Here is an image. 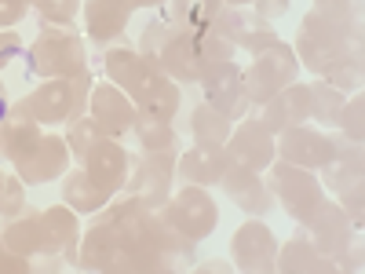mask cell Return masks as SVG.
<instances>
[{"instance_id":"obj_1","label":"cell","mask_w":365,"mask_h":274,"mask_svg":"<svg viewBox=\"0 0 365 274\" xmlns=\"http://www.w3.org/2000/svg\"><path fill=\"white\" fill-rule=\"evenodd\" d=\"M103 66H106V77L135 103V110L175 117L179 88H175V81L168 73H161L154 63H150V59H143L132 48H110L103 55Z\"/></svg>"},{"instance_id":"obj_2","label":"cell","mask_w":365,"mask_h":274,"mask_svg":"<svg viewBox=\"0 0 365 274\" xmlns=\"http://www.w3.org/2000/svg\"><path fill=\"white\" fill-rule=\"evenodd\" d=\"M66 146H70V158H77V165H81L88 176H96L110 194H117L120 187H125L128 165H132L128 154H125V150H120V143L110 139L88 113L70 121Z\"/></svg>"},{"instance_id":"obj_3","label":"cell","mask_w":365,"mask_h":274,"mask_svg":"<svg viewBox=\"0 0 365 274\" xmlns=\"http://www.w3.org/2000/svg\"><path fill=\"white\" fill-rule=\"evenodd\" d=\"M96 81H91V70H81L73 77H51L41 88H34L22 103H11L8 113H22L37 125H63V121L84 117L88 113V96Z\"/></svg>"},{"instance_id":"obj_4","label":"cell","mask_w":365,"mask_h":274,"mask_svg":"<svg viewBox=\"0 0 365 274\" xmlns=\"http://www.w3.org/2000/svg\"><path fill=\"white\" fill-rule=\"evenodd\" d=\"M22 59H26V73L44 77V81L73 77V73L88 70L84 41L70 26H44L34 37V44H29V51H22Z\"/></svg>"},{"instance_id":"obj_5","label":"cell","mask_w":365,"mask_h":274,"mask_svg":"<svg viewBox=\"0 0 365 274\" xmlns=\"http://www.w3.org/2000/svg\"><path fill=\"white\" fill-rule=\"evenodd\" d=\"M270 194H278L289 216L307 230V223L322 212L325 205V191L311 168H299V165H289V161H278L270 168Z\"/></svg>"},{"instance_id":"obj_6","label":"cell","mask_w":365,"mask_h":274,"mask_svg":"<svg viewBox=\"0 0 365 274\" xmlns=\"http://www.w3.org/2000/svg\"><path fill=\"white\" fill-rule=\"evenodd\" d=\"M81 270H139L135 267V256L128 253L125 238H120V227L110 212L88 227V234L81 238V249H77V260H73Z\"/></svg>"},{"instance_id":"obj_7","label":"cell","mask_w":365,"mask_h":274,"mask_svg":"<svg viewBox=\"0 0 365 274\" xmlns=\"http://www.w3.org/2000/svg\"><path fill=\"white\" fill-rule=\"evenodd\" d=\"M296 70H299V59L289 44H270L263 51H256L252 66L241 70V77H245V96L249 103H267L274 99L282 88H289L296 81Z\"/></svg>"},{"instance_id":"obj_8","label":"cell","mask_w":365,"mask_h":274,"mask_svg":"<svg viewBox=\"0 0 365 274\" xmlns=\"http://www.w3.org/2000/svg\"><path fill=\"white\" fill-rule=\"evenodd\" d=\"M158 216L172 227V230H179L182 238H190V241H197V238H208L212 230H216V223H220V208H216V201L208 198V191L205 187H182L175 198H168L161 208H158Z\"/></svg>"},{"instance_id":"obj_9","label":"cell","mask_w":365,"mask_h":274,"mask_svg":"<svg viewBox=\"0 0 365 274\" xmlns=\"http://www.w3.org/2000/svg\"><path fill=\"white\" fill-rule=\"evenodd\" d=\"M172 176H175V150H143L135 158L125 191L146 208H161L172 198Z\"/></svg>"},{"instance_id":"obj_10","label":"cell","mask_w":365,"mask_h":274,"mask_svg":"<svg viewBox=\"0 0 365 274\" xmlns=\"http://www.w3.org/2000/svg\"><path fill=\"white\" fill-rule=\"evenodd\" d=\"M201 91H205V103L223 110L230 121L245 117V110H249L245 77L234 66V59H227V63H208L205 73H201Z\"/></svg>"},{"instance_id":"obj_11","label":"cell","mask_w":365,"mask_h":274,"mask_svg":"<svg viewBox=\"0 0 365 274\" xmlns=\"http://www.w3.org/2000/svg\"><path fill=\"white\" fill-rule=\"evenodd\" d=\"M208 29H216L220 37H227L234 48H245V51H263L270 44H278V34L270 29V22L256 11H245V8H220V15L212 19Z\"/></svg>"},{"instance_id":"obj_12","label":"cell","mask_w":365,"mask_h":274,"mask_svg":"<svg viewBox=\"0 0 365 274\" xmlns=\"http://www.w3.org/2000/svg\"><path fill=\"white\" fill-rule=\"evenodd\" d=\"M88 117L110 136V139H120L132 132V121H135V103L120 91L113 81L106 84H96L88 96Z\"/></svg>"},{"instance_id":"obj_13","label":"cell","mask_w":365,"mask_h":274,"mask_svg":"<svg viewBox=\"0 0 365 274\" xmlns=\"http://www.w3.org/2000/svg\"><path fill=\"white\" fill-rule=\"evenodd\" d=\"M150 63H154L161 73H168L172 81H179V84H194L205 73V59L197 51V37L182 34V29H172Z\"/></svg>"},{"instance_id":"obj_14","label":"cell","mask_w":365,"mask_h":274,"mask_svg":"<svg viewBox=\"0 0 365 274\" xmlns=\"http://www.w3.org/2000/svg\"><path fill=\"white\" fill-rule=\"evenodd\" d=\"M223 146H227L230 161L245 165L252 172H263L267 165H274V158H278V150H274V132L263 125V121H241L237 128H230Z\"/></svg>"},{"instance_id":"obj_15","label":"cell","mask_w":365,"mask_h":274,"mask_svg":"<svg viewBox=\"0 0 365 274\" xmlns=\"http://www.w3.org/2000/svg\"><path fill=\"white\" fill-rule=\"evenodd\" d=\"M230 253H234V267L237 270H274L278 241H274V230L263 220H249V223H241L234 230Z\"/></svg>"},{"instance_id":"obj_16","label":"cell","mask_w":365,"mask_h":274,"mask_svg":"<svg viewBox=\"0 0 365 274\" xmlns=\"http://www.w3.org/2000/svg\"><path fill=\"white\" fill-rule=\"evenodd\" d=\"M70 168V146H66V136L58 139V136H41L37 146L29 150L26 158L15 161V172L22 183H51L58 176H66Z\"/></svg>"},{"instance_id":"obj_17","label":"cell","mask_w":365,"mask_h":274,"mask_svg":"<svg viewBox=\"0 0 365 274\" xmlns=\"http://www.w3.org/2000/svg\"><path fill=\"white\" fill-rule=\"evenodd\" d=\"M220 187L227 191V198L237 208H245L249 216H267V212L274 208V194H270L267 183L259 179V172L237 165V161H227V168L220 176Z\"/></svg>"},{"instance_id":"obj_18","label":"cell","mask_w":365,"mask_h":274,"mask_svg":"<svg viewBox=\"0 0 365 274\" xmlns=\"http://www.w3.org/2000/svg\"><path fill=\"white\" fill-rule=\"evenodd\" d=\"M278 136H282V139H274V150H278L282 161H289V165H299V168L318 172V168L332 158V136H325V132H314V128L296 125V128H285V132H278Z\"/></svg>"},{"instance_id":"obj_19","label":"cell","mask_w":365,"mask_h":274,"mask_svg":"<svg viewBox=\"0 0 365 274\" xmlns=\"http://www.w3.org/2000/svg\"><path fill=\"white\" fill-rule=\"evenodd\" d=\"M41 227H44V253L41 256H63L77 260V241H81V223L77 212L70 205H51L41 212Z\"/></svg>"},{"instance_id":"obj_20","label":"cell","mask_w":365,"mask_h":274,"mask_svg":"<svg viewBox=\"0 0 365 274\" xmlns=\"http://www.w3.org/2000/svg\"><path fill=\"white\" fill-rule=\"evenodd\" d=\"M318 172L329 191H336V194L351 191L354 183H361V143L347 136H332V158Z\"/></svg>"},{"instance_id":"obj_21","label":"cell","mask_w":365,"mask_h":274,"mask_svg":"<svg viewBox=\"0 0 365 274\" xmlns=\"http://www.w3.org/2000/svg\"><path fill=\"white\" fill-rule=\"evenodd\" d=\"M311 117V88L303 84H289L282 88L274 99L263 103V125L270 132H285V128H296Z\"/></svg>"},{"instance_id":"obj_22","label":"cell","mask_w":365,"mask_h":274,"mask_svg":"<svg viewBox=\"0 0 365 274\" xmlns=\"http://www.w3.org/2000/svg\"><path fill=\"white\" fill-rule=\"evenodd\" d=\"M307 230H311V245L322 256H329V260H336L351 245V220H347V212L340 205H329L325 201L322 212L307 223Z\"/></svg>"},{"instance_id":"obj_23","label":"cell","mask_w":365,"mask_h":274,"mask_svg":"<svg viewBox=\"0 0 365 274\" xmlns=\"http://www.w3.org/2000/svg\"><path fill=\"white\" fill-rule=\"evenodd\" d=\"M132 0H84V29L91 41H113L125 34Z\"/></svg>"},{"instance_id":"obj_24","label":"cell","mask_w":365,"mask_h":274,"mask_svg":"<svg viewBox=\"0 0 365 274\" xmlns=\"http://www.w3.org/2000/svg\"><path fill=\"white\" fill-rule=\"evenodd\" d=\"M227 161H230L227 146H194L187 154H179L175 168L187 183H194V187H212V183H220Z\"/></svg>"},{"instance_id":"obj_25","label":"cell","mask_w":365,"mask_h":274,"mask_svg":"<svg viewBox=\"0 0 365 274\" xmlns=\"http://www.w3.org/2000/svg\"><path fill=\"white\" fill-rule=\"evenodd\" d=\"M110 198L113 194L103 187L96 176H88L84 168L63 176V205H70L73 212H99V208L110 205Z\"/></svg>"},{"instance_id":"obj_26","label":"cell","mask_w":365,"mask_h":274,"mask_svg":"<svg viewBox=\"0 0 365 274\" xmlns=\"http://www.w3.org/2000/svg\"><path fill=\"white\" fill-rule=\"evenodd\" d=\"M4 234V245L26 260H34L44 253V227H41V212H19V216L8 220V227L0 230Z\"/></svg>"},{"instance_id":"obj_27","label":"cell","mask_w":365,"mask_h":274,"mask_svg":"<svg viewBox=\"0 0 365 274\" xmlns=\"http://www.w3.org/2000/svg\"><path fill=\"white\" fill-rule=\"evenodd\" d=\"M220 8H223V0H168L165 19L175 29H182V34L197 37V34H205V29L212 26V19L220 15Z\"/></svg>"},{"instance_id":"obj_28","label":"cell","mask_w":365,"mask_h":274,"mask_svg":"<svg viewBox=\"0 0 365 274\" xmlns=\"http://www.w3.org/2000/svg\"><path fill=\"white\" fill-rule=\"evenodd\" d=\"M274 267L285 270V274H322V270H336V263H332L329 256H322L311 238H292L289 245L282 249V256H274Z\"/></svg>"},{"instance_id":"obj_29","label":"cell","mask_w":365,"mask_h":274,"mask_svg":"<svg viewBox=\"0 0 365 274\" xmlns=\"http://www.w3.org/2000/svg\"><path fill=\"white\" fill-rule=\"evenodd\" d=\"M230 128H234V121L223 110L208 106V103H201L190 113V136H194L197 146H223L227 136H230Z\"/></svg>"},{"instance_id":"obj_30","label":"cell","mask_w":365,"mask_h":274,"mask_svg":"<svg viewBox=\"0 0 365 274\" xmlns=\"http://www.w3.org/2000/svg\"><path fill=\"white\" fill-rule=\"evenodd\" d=\"M0 132H4V158L15 165L19 158H26L29 150L37 146V139L44 136L37 121H29L22 113H8L4 117V125H0Z\"/></svg>"},{"instance_id":"obj_31","label":"cell","mask_w":365,"mask_h":274,"mask_svg":"<svg viewBox=\"0 0 365 274\" xmlns=\"http://www.w3.org/2000/svg\"><path fill=\"white\" fill-rule=\"evenodd\" d=\"M132 132L139 136L143 150H175V128H172V117H161V113H146V110H135V121H132Z\"/></svg>"},{"instance_id":"obj_32","label":"cell","mask_w":365,"mask_h":274,"mask_svg":"<svg viewBox=\"0 0 365 274\" xmlns=\"http://www.w3.org/2000/svg\"><path fill=\"white\" fill-rule=\"evenodd\" d=\"M325 84H332V88H340V91H358L361 88V48H354V51H347L344 59H336L325 73Z\"/></svg>"},{"instance_id":"obj_33","label":"cell","mask_w":365,"mask_h":274,"mask_svg":"<svg viewBox=\"0 0 365 274\" xmlns=\"http://www.w3.org/2000/svg\"><path fill=\"white\" fill-rule=\"evenodd\" d=\"M344 91L332 84H311V117L322 121V125H336L340 106H344Z\"/></svg>"},{"instance_id":"obj_34","label":"cell","mask_w":365,"mask_h":274,"mask_svg":"<svg viewBox=\"0 0 365 274\" xmlns=\"http://www.w3.org/2000/svg\"><path fill=\"white\" fill-rule=\"evenodd\" d=\"M26 208V183L19 179V172H0V216L11 220Z\"/></svg>"},{"instance_id":"obj_35","label":"cell","mask_w":365,"mask_h":274,"mask_svg":"<svg viewBox=\"0 0 365 274\" xmlns=\"http://www.w3.org/2000/svg\"><path fill=\"white\" fill-rule=\"evenodd\" d=\"M29 4L48 26H73L81 11V0H29Z\"/></svg>"},{"instance_id":"obj_36","label":"cell","mask_w":365,"mask_h":274,"mask_svg":"<svg viewBox=\"0 0 365 274\" xmlns=\"http://www.w3.org/2000/svg\"><path fill=\"white\" fill-rule=\"evenodd\" d=\"M197 51H201L205 66H208V63H227V59H234L237 48L227 37H220L216 29H205V34H197Z\"/></svg>"},{"instance_id":"obj_37","label":"cell","mask_w":365,"mask_h":274,"mask_svg":"<svg viewBox=\"0 0 365 274\" xmlns=\"http://www.w3.org/2000/svg\"><path fill=\"white\" fill-rule=\"evenodd\" d=\"M361 106H365L361 91H354V99L344 103V106H340V117H336V125L344 128V136L354 139V143H361Z\"/></svg>"},{"instance_id":"obj_38","label":"cell","mask_w":365,"mask_h":274,"mask_svg":"<svg viewBox=\"0 0 365 274\" xmlns=\"http://www.w3.org/2000/svg\"><path fill=\"white\" fill-rule=\"evenodd\" d=\"M15 59H22V37L15 29H0V70L15 63Z\"/></svg>"},{"instance_id":"obj_39","label":"cell","mask_w":365,"mask_h":274,"mask_svg":"<svg viewBox=\"0 0 365 274\" xmlns=\"http://www.w3.org/2000/svg\"><path fill=\"white\" fill-rule=\"evenodd\" d=\"M29 8V0H0V29H11L15 22H22Z\"/></svg>"},{"instance_id":"obj_40","label":"cell","mask_w":365,"mask_h":274,"mask_svg":"<svg viewBox=\"0 0 365 274\" xmlns=\"http://www.w3.org/2000/svg\"><path fill=\"white\" fill-rule=\"evenodd\" d=\"M340 198H344V205H340V208L347 212V220H351L354 227H361V183H354V187H351V191H344Z\"/></svg>"},{"instance_id":"obj_41","label":"cell","mask_w":365,"mask_h":274,"mask_svg":"<svg viewBox=\"0 0 365 274\" xmlns=\"http://www.w3.org/2000/svg\"><path fill=\"white\" fill-rule=\"evenodd\" d=\"M289 11V0H256V15H263L267 22L282 19Z\"/></svg>"},{"instance_id":"obj_42","label":"cell","mask_w":365,"mask_h":274,"mask_svg":"<svg viewBox=\"0 0 365 274\" xmlns=\"http://www.w3.org/2000/svg\"><path fill=\"white\" fill-rule=\"evenodd\" d=\"M336 260H340V267H344V270H361V241H354V249L347 245Z\"/></svg>"},{"instance_id":"obj_43","label":"cell","mask_w":365,"mask_h":274,"mask_svg":"<svg viewBox=\"0 0 365 274\" xmlns=\"http://www.w3.org/2000/svg\"><path fill=\"white\" fill-rule=\"evenodd\" d=\"M197 270H234V267H230V263H223V260H205Z\"/></svg>"},{"instance_id":"obj_44","label":"cell","mask_w":365,"mask_h":274,"mask_svg":"<svg viewBox=\"0 0 365 274\" xmlns=\"http://www.w3.org/2000/svg\"><path fill=\"white\" fill-rule=\"evenodd\" d=\"M165 0H132V8H161Z\"/></svg>"},{"instance_id":"obj_45","label":"cell","mask_w":365,"mask_h":274,"mask_svg":"<svg viewBox=\"0 0 365 274\" xmlns=\"http://www.w3.org/2000/svg\"><path fill=\"white\" fill-rule=\"evenodd\" d=\"M227 8H245V4H256V0H223Z\"/></svg>"},{"instance_id":"obj_46","label":"cell","mask_w":365,"mask_h":274,"mask_svg":"<svg viewBox=\"0 0 365 274\" xmlns=\"http://www.w3.org/2000/svg\"><path fill=\"white\" fill-rule=\"evenodd\" d=\"M332 4H347V0H314V8H332Z\"/></svg>"}]
</instances>
